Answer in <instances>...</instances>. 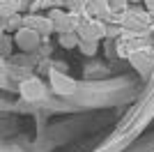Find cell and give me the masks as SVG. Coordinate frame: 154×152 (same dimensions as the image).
<instances>
[{"label":"cell","mask_w":154,"mask_h":152,"mask_svg":"<svg viewBox=\"0 0 154 152\" xmlns=\"http://www.w3.org/2000/svg\"><path fill=\"white\" fill-rule=\"evenodd\" d=\"M129 60H131V65H134L143 76H147L149 69L154 67V55H152V51H149V49H136V51H131V53H129Z\"/></svg>","instance_id":"obj_3"},{"label":"cell","mask_w":154,"mask_h":152,"mask_svg":"<svg viewBox=\"0 0 154 152\" xmlns=\"http://www.w3.org/2000/svg\"><path fill=\"white\" fill-rule=\"evenodd\" d=\"M64 2H67V0H64Z\"/></svg>","instance_id":"obj_19"},{"label":"cell","mask_w":154,"mask_h":152,"mask_svg":"<svg viewBox=\"0 0 154 152\" xmlns=\"http://www.w3.org/2000/svg\"><path fill=\"white\" fill-rule=\"evenodd\" d=\"M48 19H51V23H53V30H58L60 35H64V32H74V21H71L69 14L60 12V9H53V12L48 14Z\"/></svg>","instance_id":"obj_7"},{"label":"cell","mask_w":154,"mask_h":152,"mask_svg":"<svg viewBox=\"0 0 154 152\" xmlns=\"http://www.w3.org/2000/svg\"><path fill=\"white\" fill-rule=\"evenodd\" d=\"M154 118V92L149 95V99L143 104V108H140V113H138V122H136V131L140 129V127H145L147 125V120H152Z\"/></svg>","instance_id":"obj_10"},{"label":"cell","mask_w":154,"mask_h":152,"mask_svg":"<svg viewBox=\"0 0 154 152\" xmlns=\"http://www.w3.org/2000/svg\"><path fill=\"white\" fill-rule=\"evenodd\" d=\"M78 35L76 32H64V35H60V46H64V49H76L78 46Z\"/></svg>","instance_id":"obj_12"},{"label":"cell","mask_w":154,"mask_h":152,"mask_svg":"<svg viewBox=\"0 0 154 152\" xmlns=\"http://www.w3.org/2000/svg\"><path fill=\"white\" fill-rule=\"evenodd\" d=\"M124 143H127L124 138H120V141H113V143H108L106 147H101V150H97V152H120Z\"/></svg>","instance_id":"obj_16"},{"label":"cell","mask_w":154,"mask_h":152,"mask_svg":"<svg viewBox=\"0 0 154 152\" xmlns=\"http://www.w3.org/2000/svg\"><path fill=\"white\" fill-rule=\"evenodd\" d=\"M51 85L58 95H74L76 92V81L58 69H51Z\"/></svg>","instance_id":"obj_4"},{"label":"cell","mask_w":154,"mask_h":152,"mask_svg":"<svg viewBox=\"0 0 154 152\" xmlns=\"http://www.w3.org/2000/svg\"><path fill=\"white\" fill-rule=\"evenodd\" d=\"M9 85V71H7V62L0 55V88H7Z\"/></svg>","instance_id":"obj_13"},{"label":"cell","mask_w":154,"mask_h":152,"mask_svg":"<svg viewBox=\"0 0 154 152\" xmlns=\"http://www.w3.org/2000/svg\"><path fill=\"white\" fill-rule=\"evenodd\" d=\"M14 42H16L19 49L32 51V49H37V44H39V32L30 30V28H19L16 35H14Z\"/></svg>","instance_id":"obj_5"},{"label":"cell","mask_w":154,"mask_h":152,"mask_svg":"<svg viewBox=\"0 0 154 152\" xmlns=\"http://www.w3.org/2000/svg\"><path fill=\"white\" fill-rule=\"evenodd\" d=\"M21 0H0V16L2 19H9L16 12H21Z\"/></svg>","instance_id":"obj_11"},{"label":"cell","mask_w":154,"mask_h":152,"mask_svg":"<svg viewBox=\"0 0 154 152\" xmlns=\"http://www.w3.org/2000/svg\"><path fill=\"white\" fill-rule=\"evenodd\" d=\"M23 28H30V30H35V32H44V35L53 32L51 19H48V16H39V14H30V16H26V19H23Z\"/></svg>","instance_id":"obj_6"},{"label":"cell","mask_w":154,"mask_h":152,"mask_svg":"<svg viewBox=\"0 0 154 152\" xmlns=\"http://www.w3.org/2000/svg\"><path fill=\"white\" fill-rule=\"evenodd\" d=\"M145 7H147V12L154 16V0H145Z\"/></svg>","instance_id":"obj_18"},{"label":"cell","mask_w":154,"mask_h":152,"mask_svg":"<svg viewBox=\"0 0 154 152\" xmlns=\"http://www.w3.org/2000/svg\"><path fill=\"white\" fill-rule=\"evenodd\" d=\"M122 23L131 30H147L149 28V16L147 14H138V12H124L122 16Z\"/></svg>","instance_id":"obj_8"},{"label":"cell","mask_w":154,"mask_h":152,"mask_svg":"<svg viewBox=\"0 0 154 152\" xmlns=\"http://www.w3.org/2000/svg\"><path fill=\"white\" fill-rule=\"evenodd\" d=\"M76 30H78V39H83V42H94V44L108 35V28H106L101 21H83Z\"/></svg>","instance_id":"obj_1"},{"label":"cell","mask_w":154,"mask_h":152,"mask_svg":"<svg viewBox=\"0 0 154 152\" xmlns=\"http://www.w3.org/2000/svg\"><path fill=\"white\" fill-rule=\"evenodd\" d=\"M85 12H90L92 16H101V19H106V16H110V7H108V2L106 0H88V7H85Z\"/></svg>","instance_id":"obj_9"},{"label":"cell","mask_w":154,"mask_h":152,"mask_svg":"<svg viewBox=\"0 0 154 152\" xmlns=\"http://www.w3.org/2000/svg\"><path fill=\"white\" fill-rule=\"evenodd\" d=\"M106 2H108L110 12H124V9H127V2H129V0H106Z\"/></svg>","instance_id":"obj_17"},{"label":"cell","mask_w":154,"mask_h":152,"mask_svg":"<svg viewBox=\"0 0 154 152\" xmlns=\"http://www.w3.org/2000/svg\"><path fill=\"white\" fill-rule=\"evenodd\" d=\"M19 92H21L23 99L37 101V99H44L46 88H44V83L39 81L37 76H30V78H23V81L19 83Z\"/></svg>","instance_id":"obj_2"},{"label":"cell","mask_w":154,"mask_h":152,"mask_svg":"<svg viewBox=\"0 0 154 152\" xmlns=\"http://www.w3.org/2000/svg\"><path fill=\"white\" fill-rule=\"evenodd\" d=\"M78 49L83 51L85 55H94L97 53V44L94 42H83V39H81V42H78Z\"/></svg>","instance_id":"obj_15"},{"label":"cell","mask_w":154,"mask_h":152,"mask_svg":"<svg viewBox=\"0 0 154 152\" xmlns=\"http://www.w3.org/2000/svg\"><path fill=\"white\" fill-rule=\"evenodd\" d=\"M71 7V14H83L85 7H88V0H67Z\"/></svg>","instance_id":"obj_14"}]
</instances>
